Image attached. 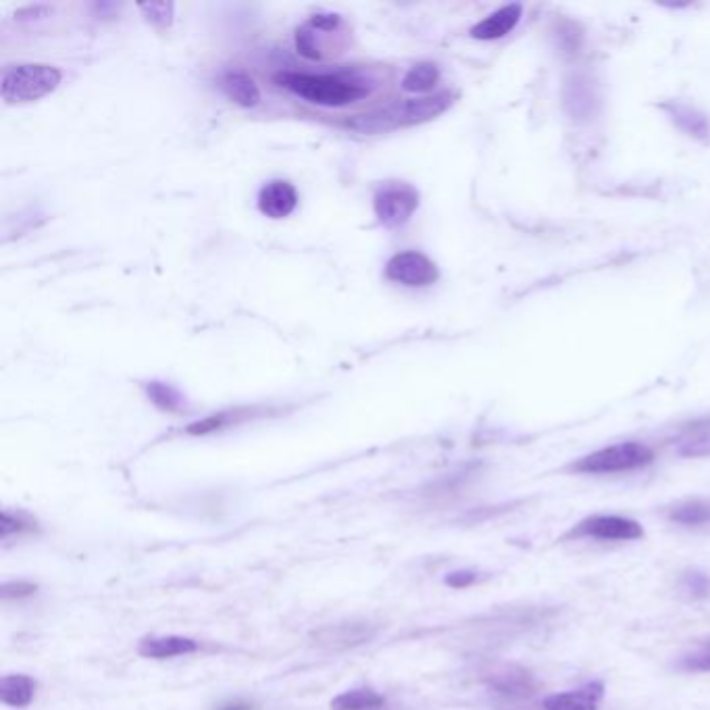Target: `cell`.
Returning <instances> with one entry per match:
<instances>
[{
	"label": "cell",
	"instance_id": "cell-20",
	"mask_svg": "<svg viewBox=\"0 0 710 710\" xmlns=\"http://www.w3.org/2000/svg\"><path fill=\"white\" fill-rule=\"evenodd\" d=\"M671 117L673 121L679 125L681 130H686L690 136H696V138H706L710 128H708V121L704 115L696 113L694 109L690 107H683V105H673V111H671Z\"/></svg>",
	"mask_w": 710,
	"mask_h": 710
},
{
	"label": "cell",
	"instance_id": "cell-16",
	"mask_svg": "<svg viewBox=\"0 0 710 710\" xmlns=\"http://www.w3.org/2000/svg\"><path fill=\"white\" fill-rule=\"evenodd\" d=\"M386 698L371 688L342 692L332 700V710H382Z\"/></svg>",
	"mask_w": 710,
	"mask_h": 710
},
{
	"label": "cell",
	"instance_id": "cell-27",
	"mask_svg": "<svg viewBox=\"0 0 710 710\" xmlns=\"http://www.w3.org/2000/svg\"><path fill=\"white\" fill-rule=\"evenodd\" d=\"M217 710H259V708L246 700H230V702L221 704Z\"/></svg>",
	"mask_w": 710,
	"mask_h": 710
},
{
	"label": "cell",
	"instance_id": "cell-6",
	"mask_svg": "<svg viewBox=\"0 0 710 710\" xmlns=\"http://www.w3.org/2000/svg\"><path fill=\"white\" fill-rule=\"evenodd\" d=\"M419 207V194L407 184H392L375 194L373 209L379 223L396 230L407 223Z\"/></svg>",
	"mask_w": 710,
	"mask_h": 710
},
{
	"label": "cell",
	"instance_id": "cell-21",
	"mask_svg": "<svg viewBox=\"0 0 710 710\" xmlns=\"http://www.w3.org/2000/svg\"><path fill=\"white\" fill-rule=\"evenodd\" d=\"M148 396L150 400L157 404V407L165 409V411H180L184 407V398L182 394L177 392L175 388H171L169 384H161L155 382L148 386Z\"/></svg>",
	"mask_w": 710,
	"mask_h": 710
},
{
	"label": "cell",
	"instance_id": "cell-14",
	"mask_svg": "<svg viewBox=\"0 0 710 710\" xmlns=\"http://www.w3.org/2000/svg\"><path fill=\"white\" fill-rule=\"evenodd\" d=\"M221 90L240 107H255L261 100L259 86L244 71H225L221 75Z\"/></svg>",
	"mask_w": 710,
	"mask_h": 710
},
{
	"label": "cell",
	"instance_id": "cell-4",
	"mask_svg": "<svg viewBox=\"0 0 710 710\" xmlns=\"http://www.w3.org/2000/svg\"><path fill=\"white\" fill-rule=\"evenodd\" d=\"M652 461H654V452L646 444L623 442L583 456V459L571 465V471L586 473V475L623 473V471L642 469Z\"/></svg>",
	"mask_w": 710,
	"mask_h": 710
},
{
	"label": "cell",
	"instance_id": "cell-10",
	"mask_svg": "<svg viewBox=\"0 0 710 710\" xmlns=\"http://www.w3.org/2000/svg\"><path fill=\"white\" fill-rule=\"evenodd\" d=\"M604 698V683L590 681L571 692L552 694L544 700V710H598Z\"/></svg>",
	"mask_w": 710,
	"mask_h": 710
},
{
	"label": "cell",
	"instance_id": "cell-9",
	"mask_svg": "<svg viewBox=\"0 0 710 710\" xmlns=\"http://www.w3.org/2000/svg\"><path fill=\"white\" fill-rule=\"evenodd\" d=\"M371 638H373V629L365 621L332 623V625H325L313 633L315 644L329 648V650L354 648V646L365 644Z\"/></svg>",
	"mask_w": 710,
	"mask_h": 710
},
{
	"label": "cell",
	"instance_id": "cell-23",
	"mask_svg": "<svg viewBox=\"0 0 710 710\" xmlns=\"http://www.w3.org/2000/svg\"><path fill=\"white\" fill-rule=\"evenodd\" d=\"M140 11L146 15L150 23L159 25V28H167L173 21V5L171 3H146L140 5Z\"/></svg>",
	"mask_w": 710,
	"mask_h": 710
},
{
	"label": "cell",
	"instance_id": "cell-11",
	"mask_svg": "<svg viewBox=\"0 0 710 710\" xmlns=\"http://www.w3.org/2000/svg\"><path fill=\"white\" fill-rule=\"evenodd\" d=\"M296 205H298L296 188L284 180L267 184L259 194V211L271 219H284L292 215Z\"/></svg>",
	"mask_w": 710,
	"mask_h": 710
},
{
	"label": "cell",
	"instance_id": "cell-3",
	"mask_svg": "<svg viewBox=\"0 0 710 710\" xmlns=\"http://www.w3.org/2000/svg\"><path fill=\"white\" fill-rule=\"evenodd\" d=\"M61 71L50 65H17L3 73V98L9 105L34 103L42 96L57 90Z\"/></svg>",
	"mask_w": 710,
	"mask_h": 710
},
{
	"label": "cell",
	"instance_id": "cell-5",
	"mask_svg": "<svg viewBox=\"0 0 710 710\" xmlns=\"http://www.w3.org/2000/svg\"><path fill=\"white\" fill-rule=\"evenodd\" d=\"M602 540V542H631L644 538V527L627 517L592 515L571 527L563 540Z\"/></svg>",
	"mask_w": 710,
	"mask_h": 710
},
{
	"label": "cell",
	"instance_id": "cell-24",
	"mask_svg": "<svg viewBox=\"0 0 710 710\" xmlns=\"http://www.w3.org/2000/svg\"><path fill=\"white\" fill-rule=\"evenodd\" d=\"M36 590L38 588L34 586V583H28V581H7V583H3V590H0V596H3L5 602H9V600L28 598Z\"/></svg>",
	"mask_w": 710,
	"mask_h": 710
},
{
	"label": "cell",
	"instance_id": "cell-12",
	"mask_svg": "<svg viewBox=\"0 0 710 710\" xmlns=\"http://www.w3.org/2000/svg\"><path fill=\"white\" fill-rule=\"evenodd\" d=\"M521 5H506L486 19H481L471 28V36L477 40H498L506 34H511L521 19Z\"/></svg>",
	"mask_w": 710,
	"mask_h": 710
},
{
	"label": "cell",
	"instance_id": "cell-25",
	"mask_svg": "<svg viewBox=\"0 0 710 710\" xmlns=\"http://www.w3.org/2000/svg\"><path fill=\"white\" fill-rule=\"evenodd\" d=\"M32 529V523L30 521H25L23 517H13L11 513H3V521H0V536H3V540H7L9 536L13 534H23V531H30Z\"/></svg>",
	"mask_w": 710,
	"mask_h": 710
},
{
	"label": "cell",
	"instance_id": "cell-8",
	"mask_svg": "<svg viewBox=\"0 0 710 710\" xmlns=\"http://www.w3.org/2000/svg\"><path fill=\"white\" fill-rule=\"evenodd\" d=\"M488 686L494 694L506 700H527L536 694L538 683L527 669L506 665L488 675Z\"/></svg>",
	"mask_w": 710,
	"mask_h": 710
},
{
	"label": "cell",
	"instance_id": "cell-18",
	"mask_svg": "<svg viewBox=\"0 0 710 710\" xmlns=\"http://www.w3.org/2000/svg\"><path fill=\"white\" fill-rule=\"evenodd\" d=\"M669 519L679 525H686V527L704 525L710 521V504H706L702 500L681 502L669 513Z\"/></svg>",
	"mask_w": 710,
	"mask_h": 710
},
{
	"label": "cell",
	"instance_id": "cell-22",
	"mask_svg": "<svg viewBox=\"0 0 710 710\" xmlns=\"http://www.w3.org/2000/svg\"><path fill=\"white\" fill-rule=\"evenodd\" d=\"M677 667L686 673H710V640L700 644L696 650L683 654Z\"/></svg>",
	"mask_w": 710,
	"mask_h": 710
},
{
	"label": "cell",
	"instance_id": "cell-7",
	"mask_svg": "<svg viewBox=\"0 0 710 710\" xmlns=\"http://www.w3.org/2000/svg\"><path fill=\"white\" fill-rule=\"evenodd\" d=\"M438 267L421 252H398L386 265V277L409 288L431 286L438 280Z\"/></svg>",
	"mask_w": 710,
	"mask_h": 710
},
{
	"label": "cell",
	"instance_id": "cell-26",
	"mask_svg": "<svg viewBox=\"0 0 710 710\" xmlns=\"http://www.w3.org/2000/svg\"><path fill=\"white\" fill-rule=\"evenodd\" d=\"M479 579V575L475 571H469V569H463V571H454V573H448L446 577V586L454 588V590H463V588H469L473 586V583Z\"/></svg>",
	"mask_w": 710,
	"mask_h": 710
},
{
	"label": "cell",
	"instance_id": "cell-1",
	"mask_svg": "<svg viewBox=\"0 0 710 710\" xmlns=\"http://www.w3.org/2000/svg\"><path fill=\"white\" fill-rule=\"evenodd\" d=\"M275 82L296 96L309 100L313 105L323 107H346L357 103L369 94V88L354 80L344 78V75H329V73H298V71H282L275 75Z\"/></svg>",
	"mask_w": 710,
	"mask_h": 710
},
{
	"label": "cell",
	"instance_id": "cell-19",
	"mask_svg": "<svg viewBox=\"0 0 710 710\" xmlns=\"http://www.w3.org/2000/svg\"><path fill=\"white\" fill-rule=\"evenodd\" d=\"M679 594L686 600H706L710 596V577L702 571L690 569L683 571L679 577Z\"/></svg>",
	"mask_w": 710,
	"mask_h": 710
},
{
	"label": "cell",
	"instance_id": "cell-2",
	"mask_svg": "<svg viewBox=\"0 0 710 710\" xmlns=\"http://www.w3.org/2000/svg\"><path fill=\"white\" fill-rule=\"evenodd\" d=\"M452 103H454L452 92H440L434 96L404 100V103H394L373 113L359 115L357 119L348 121V125L361 134H382V132L409 128V125L434 119L442 115Z\"/></svg>",
	"mask_w": 710,
	"mask_h": 710
},
{
	"label": "cell",
	"instance_id": "cell-15",
	"mask_svg": "<svg viewBox=\"0 0 710 710\" xmlns=\"http://www.w3.org/2000/svg\"><path fill=\"white\" fill-rule=\"evenodd\" d=\"M38 683L30 675H7L0 679V702L11 708H25L36 696Z\"/></svg>",
	"mask_w": 710,
	"mask_h": 710
},
{
	"label": "cell",
	"instance_id": "cell-13",
	"mask_svg": "<svg viewBox=\"0 0 710 710\" xmlns=\"http://www.w3.org/2000/svg\"><path fill=\"white\" fill-rule=\"evenodd\" d=\"M198 650V642L184 636H152L144 638L138 646L140 656L155 658V661H165L173 656H186Z\"/></svg>",
	"mask_w": 710,
	"mask_h": 710
},
{
	"label": "cell",
	"instance_id": "cell-17",
	"mask_svg": "<svg viewBox=\"0 0 710 710\" xmlns=\"http://www.w3.org/2000/svg\"><path fill=\"white\" fill-rule=\"evenodd\" d=\"M440 80V69L434 63H419L411 67V71L404 75L402 88L407 92H429Z\"/></svg>",
	"mask_w": 710,
	"mask_h": 710
}]
</instances>
